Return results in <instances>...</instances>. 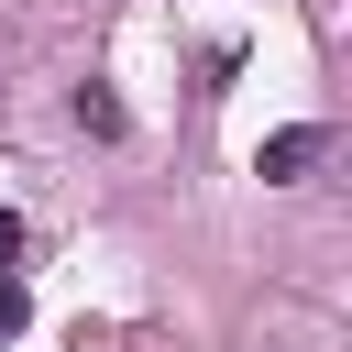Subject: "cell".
Returning a JSON list of instances; mask_svg holds the SVG:
<instances>
[{"mask_svg":"<svg viewBox=\"0 0 352 352\" xmlns=\"http://www.w3.org/2000/svg\"><path fill=\"white\" fill-rule=\"evenodd\" d=\"M77 132H99V143H121L132 121H121V99H110V88H77Z\"/></svg>","mask_w":352,"mask_h":352,"instance_id":"cell-2","label":"cell"},{"mask_svg":"<svg viewBox=\"0 0 352 352\" xmlns=\"http://www.w3.org/2000/svg\"><path fill=\"white\" fill-rule=\"evenodd\" d=\"M319 154H330V132H319V121H286V132H264V154H253V165H264V187H297Z\"/></svg>","mask_w":352,"mask_h":352,"instance_id":"cell-1","label":"cell"},{"mask_svg":"<svg viewBox=\"0 0 352 352\" xmlns=\"http://www.w3.org/2000/svg\"><path fill=\"white\" fill-rule=\"evenodd\" d=\"M22 319H33V297H22V275H0V341H22Z\"/></svg>","mask_w":352,"mask_h":352,"instance_id":"cell-3","label":"cell"},{"mask_svg":"<svg viewBox=\"0 0 352 352\" xmlns=\"http://www.w3.org/2000/svg\"><path fill=\"white\" fill-rule=\"evenodd\" d=\"M11 264H22V220L0 209V275H11Z\"/></svg>","mask_w":352,"mask_h":352,"instance_id":"cell-4","label":"cell"}]
</instances>
